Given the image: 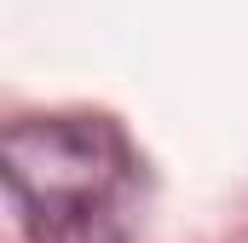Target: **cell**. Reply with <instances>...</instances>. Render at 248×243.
Here are the masks:
<instances>
[{"mask_svg":"<svg viewBox=\"0 0 248 243\" xmlns=\"http://www.w3.org/2000/svg\"><path fill=\"white\" fill-rule=\"evenodd\" d=\"M6 197L29 243H133L144 214V156L116 116H17L0 145Z\"/></svg>","mask_w":248,"mask_h":243,"instance_id":"cell-1","label":"cell"}]
</instances>
